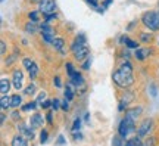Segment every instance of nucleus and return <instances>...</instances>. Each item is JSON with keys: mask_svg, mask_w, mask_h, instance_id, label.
<instances>
[{"mask_svg": "<svg viewBox=\"0 0 159 146\" xmlns=\"http://www.w3.org/2000/svg\"><path fill=\"white\" fill-rule=\"evenodd\" d=\"M114 83L121 89H128L134 84V75H133V65L130 61L121 64V67L112 74Z\"/></svg>", "mask_w": 159, "mask_h": 146, "instance_id": "1", "label": "nucleus"}, {"mask_svg": "<svg viewBox=\"0 0 159 146\" xmlns=\"http://www.w3.org/2000/svg\"><path fill=\"white\" fill-rule=\"evenodd\" d=\"M142 24L146 27V28H149L150 31H159L158 30V24H156V12L155 11H148L144 12L142 15Z\"/></svg>", "mask_w": 159, "mask_h": 146, "instance_id": "2", "label": "nucleus"}, {"mask_svg": "<svg viewBox=\"0 0 159 146\" xmlns=\"http://www.w3.org/2000/svg\"><path fill=\"white\" fill-rule=\"evenodd\" d=\"M136 130V121H133L131 118L125 117L121 123H119V127H118V134L121 137H127L128 133L134 131Z\"/></svg>", "mask_w": 159, "mask_h": 146, "instance_id": "3", "label": "nucleus"}, {"mask_svg": "<svg viewBox=\"0 0 159 146\" xmlns=\"http://www.w3.org/2000/svg\"><path fill=\"white\" fill-rule=\"evenodd\" d=\"M39 11L43 15H49V13H55L56 11V3L55 0H40L39 2Z\"/></svg>", "mask_w": 159, "mask_h": 146, "instance_id": "4", "label": "nucleus"}, {"mask_svg": "<svg viewBox=\"0 0 159 146\" xmlns=\"http://www.w3.org/2000/svg\"><path fill=\"white\" fill-rule=\"evenodd\" d=\"M152 129H153V121H152L150 118H146V120H143L142 123H140V125L137 127V136L143 137V136L149 134V131Z\"/></svg>", "mask_w": 159, "mask_h": 146, "instance_id": "5", "label": "nucleus"}, {"mask_svg": "<svg viewBox=\"0 0 159 146\" xmlns=\"http://www.w3.org/2000/svg\"><path fill=\"white\" fill-rule=\"evenodd\" d=\"M12 83H13V87L16 90L22 89V83H24V73L21 69H13L12 73Z\"/></svg>", "mask_w": 159, "mask_h": 146, "instance_id": "6", "label": "nucleus"}, {"mask_svg": "<svg viewBox=\"0 0 159 146\" xmlns=\"http://www.w3.org/2000/svg\"><path fill=\"white\" fill-rule=\"evenodd\" d=\"M133 101H134V93H133V92H130V90L124 92V95H122L121 101H119L118 109H119V111H124L125 108H127V105H128V103H131Z\"/></svg>", "mask_w": 159, "mask_h": 146, "instance_id": "7", "label": "nucleus"}, {"mask_svg": "<svg viewBox=\"0 0 159 146\" xmlns=\"http://www.w3.org/2000/svg\"><path fill=\"white\" fill-rule=\"evenodd\" d=\"M90 56V49H89V46L84 45L83 47H80L77 52H74V59L78 62H83L85 61L87 58Z\"/></svg>", "mask_w": 159, "mask_h": 146, "instance_id": "8", "label": "nucleus"}, {"mask_svg": "<svg viewBox=\"0 0 159 146\" xmlns=\"http://www.w3.org/2000/svg\"><path fill=\"white\" fill-rule=\"evenodd\" d=\"M150 55H152V49H149V47H139V49H136V52H134V58L140 62L146 61Z\"/></svg>", "mask_w": 159, "mask_h": 146, "instance_id": "9", "label": "nucleus"}, {"mask_svg": "<svg viewBox=\"0 0 159 146\" xmlns=\"http://www.w3.org/2000/svg\"><path fill=\"white\" fill-rule=\"evenodd\" d=\"M71 81L74 83L75 86H77V90H81V93H84V90H85V81H84V77L81 75V74L77 71V73L71 77Z\"/></svg>", "mask_w": 159, "mask_h": 146, "instance_id": "10", "label": "nucleus"}, {"mask_svg": "<svg viewBox=\"0 0 159 146\" xmlns=\"http://www.w3.org/2000/svg\"><path fill=\"white\" fill-rule=\"evenodd\" d=\"M84 45H85V35L83 33H80L78 35H77V39L72 41V45H71V47H69V49H71V52L74 53V52H77L80 47H83Z\"/></svg>", "mask_w": 159, "mask_h": 146, "instance_id": "11", "label": "nucleus"}, {"mask_svg": "<svg viewBox=\"0 0 159 146\" xmlns=\"http://www.w3.org/2000/svg\"><path fill=\"white\" fill-rule=\"evenodd\" d=\"M142 112H143L142 106H134V108H130V109H125V117L131 118L133 121H137V118L142 115Z\"/></svg>", "mask_w": 159, "mask_h": 146, "instance_id": "12", "label": "nucleus"}, {"mask_svg": "<svg viewBox=\"0 0 159 146\" xmlns=\"http://www.w3.org/2000/svg\"><path fill=\"white\" fill-rule=\"evenodd\" d=\"M39 30H40V24L37 22V21H31V19H30V21H27L25 25H24V31L28 34L39 33Z\"/></svg>", "mask_w": 159, "mask_h": 146, "instance_id": "13", "label": "nucleus"}, {"mask_svg": "<svg viewBox=\"0 0 159 146\" xmlns=\"http://www.w3.org/2000/svg\"><path fill=\"white\" fill-rule=\"evenodd\" d=\"M44 123V120H43V115L41 114H34V115H31L30 118V124H31V129H40L41 125Z\"/></svg>", "mask_w": 159, "mask_h": 146, "instance_id": "14", "label": "nucleus"}, {"mask_svg": "<svg viewBox=\"0 0 159 146\" xmlns=\"http://www.w3.org/2000/svg\"><path fill=\"white\" fill-rule=\"evenodd\" d=\"M11 146H28L27 137L22 134L13 136V139H12V142H11Z\"/></svg>", "mask_w": 159, "mask_h": 146, "instance_id": "15", "label": "nucleus"}, {"mask_svg": "<svg viewBox=\"0 0 159 146\" xmlns=\"http://www.w3.org/2000/svg\"><path fill=\"white\" fill-rule=\"evenodd\" d=\"M52 46H53V49L56 52H61L62 49H65V39H62V37H55Z\"/></svg>", "mask_w": 159, "mask_h": 146, "instance_id": "16", "label": "nucleus"}, {"mask_svg": "<svg viewBox=\"0 0 159 146\" xmlns=\"http://www.w3.org/2000/svg\"><path fill=\"white\" fill-rule=\"evenodd\" d=\"M18 130H19L22 134L27 136V137H30V139L34 137V131H33L34 129H30L28 125H25V124H19V125H18Z\"/></svg>", "mask_w": 159, "mask_h": 146, "instance_id": "17", "label": "nucleus"}, {"mask_svg": "<svg viewBox=\"0 0 159 146\" xmlns=\"http://www.w3.org/2000/svg\"><path fill=\"white\" fill-rule=\"evenodd\" d=\"M9 89H11V80H7L3 77V78L0 80V93H2V95H7Z\"/></svg>", "mask_w": 159, "mask_h": 146, "instance_id": "18", "label": "nucleus"}, {"mask_svg": "<svg viewBox=\"0 0 159 146\" xmlns=\"http://www.w3.org/2000/svg\"><path fill=\"white\" fill-rule=\"evenodd\" d=\"M139 39H140L142 43L149 45V43H152V41H153V34L152 33H140L139 34Z\"/></svg>", "mask_w": 159, "mask_h": 146, "instance_id": "19", "label": "nucleus"}, {"mask_svg": "<svg viewBox=\"0 0 159 146\" xmlns=\"http://www.w3.org/2000/svg\"><path fill=\"white\" fill-rule=\"evenodd\" d=\"M125 146H143L140 136H134V137L128 139V140L125 142Z\"/></svg>", "mask_w": 159, "mask_h": 146, "instance_id": "20", "label": "nucleus"}, {"mask_svg": "<svg viewBox=\"0 0 159 146\" xmlns=\"http://www.w3.org/2000/svg\"><path fill=\"white\" fill-rule=\"evenodd\" d=\"M22 105V97L19 95H13L11 96V106L12 108H19Z\"/></svg>", "mask_w": 159, "mask_h": 146, "instance_id": "21", "label": "nucleus"}, {"mask_svg": "<svg viewBox=\"0 0 159 146\" xmlns=\"http://www.w3.org/2000/svg\"><path fill=\"white\" fill-rule=\"evenodd\" d=\"M9 106H11V96L3 95L2 96V101H0V108H2V111H6Z\"/></svg>", "mask_w": 159, "mask_h": 146, "instance_id": "22", "label": "nucleus"}, {"mask_svg": "<svg viewBox=\"0 0 159 146\" xmlns=\"http://www.w3.org/2000/svg\"><path fill=\"white\" fill-rule=\"evenodd\" d=\"M19 53H21V52H19V49H18V47H15V49H13V53L11 55V58H9V59H6L5 64H6V65H12V64H13V62L18 59Z\"/></svg>", "mask_w": 159, "mask_h": 146, "instance_id": "23", "label": "nucleus"}, {"mask_svg": "<svg viewBox=\"0 0 159 146\" xmlns=\"http://www.w3.org/2000/svg\"><path fill=\"white\" fill-rule=\"evenodd\" d=\"M28 74H30V80H35L37 78V74H39V65L37 64H33V67L28 69Z\"/></svg>", "mask_w": 159, "mask_h": 146, "instance_id": "24", "label": "nucleus"}, {"mask_svg": "<svg viewBox=\"0 0 159 146\" xmlns=\"http://www.w3.org/2000/svg\"><path fill=\"white\" fill-rule=\"evenodd\" d=\"M65 68H66V73H68V77H69V78H71V77H72V75H74V74L77 73V69L74 68V65H72L71 62H66Z\"/></svg>", "mask_w": 159, "mask_h": 146, "instance_id": "25", "label": "nucleus"}, {"mask_svg": "<svg viewBox=\"0 0 159 146\" xmlns=\"http://www.w3.org/2000/svg\"><path fill=\"white\" fill-rule=\"evenodd\" d=\"M37 106V101H31L28 102L27 105H22V111H33Z\"/></svg>", "mask_w": 159, "mask_h": 146, "instance_id": "26", "label": "nucleus"}, {"mask_svg": "<svg viewBox=\"0 0 159 146\" xmlns=\"http://www.w3.org/2000/svg\"><path fill=\"white\" fill-rule=\"evenodd\" d=\"M40 13H41L40 11L30 12V13H28V19H31V21H37V22H39V21H40Z\"/></svg>", "mask_w": 159, "mask_h": 146, "instance_id": "27", "label": "nucleus"}, {"mask_svg": "<svg viewBox=\"0 0 159 146\" xmlns=\"http://www.w3.org/2000/svg\"><path fill=\"white\" fill-rule=\"evenodd\" d=\"M125 46H127L128 49H139V47H140L137 41H134V40H131V39H128L125 41Z\"/></svg>", "mask_w": 159, "mask_h": 146, "instance_id": "28", "label": "nucleus"}, {"mask_svg": "<svg viewBox=\"0 0 159 146\" xmlns=\"http://www.w3.org/2000/svg\"><path fill=\"white\" fill-rule=\"evenodd\" d=\"M33 64H34V61H33L31 58H24L22 59V65L25 69H30V68L33 67Z\"/></svg>", "mask_w": 159, "mask_h": 146, "instance_id": "29", "label": "nucleus"}, {"mask_svg": "<svg viewBox=\"0 0 159 146\" xmlns=\"http://www.w3.org/2000/svg\"><path fill=\"white\" fill-rule=\"evenodd\" d=\"M56 19H57L56 13H49V15H44V21L47 24H52L53 21H56Z\"/></svg>", "mask_w": 159, "mask_h": 146, "instance_id": "30", "label": "nucleus"}, {"mask_svg": "<svg viewBox=\"0 0 159 146\" xmlns=\"http://www.w3.org/2000/svg\"><path fill=\"white\" fill-rule=\"evenodd\" d=\"M47 137H49V133H47V130H43L41 133H40V143L43 145L47 142Z\"/></svg>", "mask_w": 159, "mask_h": 146, "instance_id": "31", "label": "nucleus"}, {"mask_svg": "<svg viewBox=\"0 0 159 146\" xmlns=\"http://www.w3.org/2000/svg\"><path fill=\"white\" fill-rule=\"evenodd\" d=\"M25 95H28V96H31V95H34L35 93V86L34 84H30L28 87H25V92H24Z\"/></svg>", "mask_w": 159, "mask_h": 146, "instance_id": "32", "label": "nucleus"}, {"mask_svg": "<svg viewBox=\"0 0 159 146\" xmlns=\"http://www.w3.org/2000/svg\"><path fill=\"white\" fill-rule=\"evenodd\" d=\"M90 67H91V56H89L84 62H83V69H84V71H89Z\"/></svg>", "mask_w": 159, "mask_h": 146, "instance_id": "33", "label": "nucleus"}, {"mask_svg": "<svg viewBox=\"0 0 159 146\" xmlns=\"http://www.w3.org/2000/svg\"><path fill=\"white\" fill-rule=\"evenodd\" d=\"M80 127H81V120H80V118H77V120L74 121V125H72V131H74V133L80 131Z\"/></svg>", "mask_w": 159, "mask_h": 146, "instance_id": "34", "label": "nucleus"}, {"mask_svg": "<svg viewBox=\"0 0 159 146\" xmlns=\"http://www.w3.org/2000/svg\"><path fill=\"white\" fill-rule=\"evenodd\" d=\"M143 146H156V137H149L148 140L143 143Z\"/></svg>", "mask_w": 159, "mask_h": 146, "instance_id": "35", "label": "nucleus"}, {"mask_svg": "<svg viewBox=\"0 0 159 146\" xmlns=\"http://www.w3.org/2000/svg\"><path fill=\"white\" fill-rule=\"evenodd\" d=\"M114 146H125L124 143H122V139H121V136H116V137H114Z\"/></svg>", "mask_w": 159, "mask_h": 146, "instance_id": "36", "label": "nucleus"}, {"mask_svg": "<svg viewBox=\"0 0 159 146\" xmlns=\"http://www.w3.org/2000/svg\"><path fill=\"white\" fill-rule=\"evenodd\" d=\"M69 102L71 101H68V99H65V101L61 102V108H62L63 111H68L69 109Z\"/></svg>", "mask_w": 159, "mask_h": 146, "instance_id": "37", "label": "nucleus"}, {"mask_svg": "<svg viewBox=\"0 0 159 146\" xmlns=\"http://www.w3.org/2000/svg\"><path fill=\"white\" fill-rule=\"evenodd\" d=\"M44 101H46V92H41V93L39 95V97H37V103H40V105H41Z\"/></svg>", "mask_w": 159, "mask_h": 146, "instance_id": "38", "label": "nucleus"}, {"mask_svg": "<svg viewBox=\"0 0 159 146\" xmlns=\"http://www.w3.org/2000/svg\"><path fill=\"white\" fill-rule=\"evenodd\" d=\"M0 53H2V56L6 55V41L5 40H2V43H0Z\"/></svg>", "mask_w": 159, "mask_h": 146, "instance_id": "39", "label": "nucleus"}, {"mask_svg": "<svg viewBox=\"0 0 159 146\" xmlns=\"http://www.w3.org/2000/svg\"><path fill=\"white\" fill-rule=\"evenodd\" d=\"M52 108H53L55 111L61 108V102H59V99H53V101H52Z\"/></svg>", "mask_w": 159, "mask_h": 146, "instance_id": "40", "label": "nucleus"}, {"mask_svg": "<svg viewBox=\"0 0 159 146\" xmlns=\"http://www.w3.org/2000/svg\"><path fill=\"white\" fill-rule=\"evenodd\" d=\"M53 84L56 86L57 89H61V87H62V83H61V77H55V78H53Z\"/></svg>", "mask_w": 159, "mask_h": 146, "instance_id": "41", "label": "nucleus"}, {"mask_svg": "<svg viewBox=\"0 0 159 146\" xmlns=\"http://www.w3.org/2000/svg\"><path fill=\"white\" fill-rule=\"evenodd\" d=\"M46 120H47V123H49V124H53V114L47 112V114H46Z\"/></svg>", "mask_w": 159, "mask_h": 146, "instance_id": "42", "label": "nucleus"}, {"mask_svg": "<svg viewBox=\"0 0 159 146\" xmlns=\"http://www.w3.org/2000/svg\"><path fill=\"white\" fill-rule=\"evenodd\" d=\"M41 106L44 108V109L46 108H52V101H47V99H46V101L41 103Z\"/></svg>", "mask_w": 159, "mask_h": 146, "instance_id": "43", "label": "nucleus"}, {"mask_svg": "<svg viewBox=\"0 0 159 146\" xmlns=\"http://www.w3.org/2000/svg\"><path fill=\"white\" fill-rule=\"evenodd\" d=\"M12 118H13L15 121H18V120H21V115H19L18 111H13V112H12Z\"/></svg>", "mask_w": 159, "mask_h": 146, "instance_id": "44", "label": "nucleus"}, {"mask_svg": "<svg viewBox=\"0 0 159 146\" xmlns=\"http://www.w3.org/2000/svg\"><path fill=\"white\" fill-rule=\"evenodd\" d=\"M85 2H87V3H89V5H91L93 6V7H94V9H97V7H99V6H97V0H85Z\"/></svg>", "mask_w": 159, "mask_h": 146, "instance_id": "45", "label": "nucleus"}, {"mask_svg": "<svg viewBox=\"0 0 159 146\" xmlns=\"http://www.w3.org/2000/svg\"><path fill=\"white\" fill-rule=\"evenodd\" d=\"M127 40H128V37H127V35H121V37H119V43H121V45H125V41H127Z\"/></svg>", "mask_w": 159, "mask_h": 146, "instance_id": "46", "label": "nucleus"}, {"mask_svg": "<svg viewBox=\"0 0 159 146\" xmlns=\"http://www.w3.org/2000/svg\"><path fill=\"white\" fill-rule=\"evenodd\" d=\"M74 139L75 140H81V139H83V134H81V133H74Z\"/></svg>", "mask_w": 159, "mask_h": 146, "instance_id": "47", "label": "nucleus"}, {"mask_svg": "<svg viewBox=\"0 0 159 146\" xmlns=\"http://www.w3.org/2000/svg\"><path fill=\"white\" fill-rule=\"evenodd\" d=\"M112 2H114V0H105V2H103V7H105V9H106V7H108V6L111 5V3H112Z\"/></svg>", "mask_w": 159, "mask_h": 146, "instance_id": "48", "label": "nucleus"}, {"mask_svg": "<svg viewBox=\"0 0 159 146\" xmlns=\"http://www.w3.org/2000/svg\"><path fill=\"white\" fill-rule=\"evenodd\" d=\"M150 90H152V92H150V93H152V96H156V89H155V86H152V87H150Z\"/></svg>", "mask_w": 159, "mask_h": 146, "instance_id": "49", "label": "nucleus"}, {"mask_svg": "<svg viewBox=\"0 0 159 146\" xmlns=\"http://www.w3.org/2000/svg\"><path fill=\"white\" fill-rule=\"evenodd\" d=\"M156 24H158V30H159V11H156Z\"/></svg>", "mask_w": 159, "mask_h": 146, "instance_id": "50", "label": "nucleus"}, {"mask_svg": "<svg viewBox=\"0 0 159 146\" xmlns=\"http://www.w3.org/2000/svg\"><path fill=\"white\" fill-rule=\"evenodd\" d=\"M136 24H137V21H134V22H131L130 25H128V30H131L133 27H134V25H136Z\"/></svg>", "mask_w": 159, "mask_h": 146, "instance_id": "51", "label": "nucleus"}, {"mask_svg": "<svg viewBox=\"0 0 159 146\" xmlns=\"http://www.w3.org/2000/svg\"><path fill=\"white\" fill-rule=\"evenodd\" d=\"M57 143H59V145H62V143H63V137H62V136H59V140H57Z\"/></svg>", "mask_w": 159, "mask_h": 146, "instance_id": "52", "label": "nucleus"}, {"mask_svg": "<svg viewBox=\"0 0 159 146\" xmlns=\"http://www.w3.org/2000/svg\"><path fill=\"white\" fill-rule=\"evenodd\" d=\"M5 120H6V115H5V114H2V124L5 123Z\"/></svg>", "mask_w": 159, "mask_h": 146, "instance_id": "53", "label": "nucleus"}, {"mask_svg": "<svg viewBox=\"0 0 159 146\" xmlns=\"http://www.w3.org/2000/svg\"><path fill=\"white\" fill-rule=\"evenodd\" d=\"M28 2H40V0H28Z\"/></svg>", "mask_w": 159, "mask_h": 146, "instance_id": "54", "label": "nucleus"}, {"mask_svg": "<svg viewBox=\"0 0 159 146\" xmlns=\"http://www.w3.org/2000/svg\"><path fill=\"white\" fill-rule=\"evenodd\" d=\"M158 6H159V2H158Z\"/></svg>", "mask_w": 159, "mask_h": 146, "instance_id": "55", "label": "nucleus"}]
</instances>
